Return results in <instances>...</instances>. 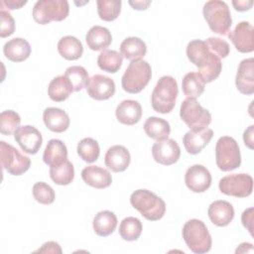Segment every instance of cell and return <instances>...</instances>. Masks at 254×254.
I'll return each instance as SVG.
<instances>
[{"mask_svg": "<svg viewBox=\"0 0 254 254\" xmlns=\"http://www.w3.org/2000/svg\"><path fill=\"white\" fill-rule=\"evenodd\" d=\"M232 5L236 11L244 12L252 8L253 1L252 0H233Z\"/></svg>", "mask_w": 254, "mask_h": 254, "instance_id": "cell-45", "label": "cell"}, {"mask_svg": "<svg viewBox=\"0 0 254 254\" xmlns=\"http://www.w3.org/2000/svg\"><path fill=\"white\" fill-rule=\"evenodd\" d=\"M187 57L198 68V74L204 82L216 79L222 69L219 59L202 40H192L187 46Z\"/></svg>", "mask_w": 254, "mask_h": 254, "instance_id": "cell-1", "label": "cell"}, {"mask_svg": "<svg viewBox=\"0 0 254 254\" xmlns=\"http://www.w3.org/2000/svg\"><path fill=\"white\" fill-rule=\"evenodd\" d=\"M128 3L135 10H146L149 7V5L151 4V1L136 0V1H129Z\"/></svg>", "mask_w": 254, "mask_h": 254, "instance_id": "cell-48", "label": "cell"}, {"mask_svg": "<svg viewBox=\"0 0 254 254\" xmlns=\"http://www.w3.org/2000/svg\"><path fill=\"white\" fill-rule=\"evenodd\" d=\"M117 120L124 125H134L138 123L142 117L141 104L133 99L121 101L115 110Z\"/></svg>", "mask_w": 254, "mask_h": 254, "instance_id": "cell-22", "label": "cell"}, {"mask_svg": "<svg viewBox=\"0 0 254 254\" xmlns=\"http://www.w3.org/2000/svg\"><path fill=\"white\" fill-rule=\"evenodd\" d=\"M0 20H1V28H0V37L6 38L11 36L15 31V21L12 15L4 10H0Z\"/></svg>", "mask_w": 254, "mask_h": 254, "instance_id": "cell-42", "label": "cell"}, {"mask_svg": "<svg viewBox=\"0 0 254 254\" xmlns=\"http://www.w3.org/2000/svg\"><path fill=\"white\" fill-rule=\"evenodd\" d=\"M131 161L128 149L122 145H114L110 147L104 157L106 167L114 173L124 172Z\"/></svg>", "mask_w": 254, "mask_h": 254, "instance_id": "cell-18", "label": "cell"}, {"mask_svg": "<svg viewBox=\"0 0 254 254\" xmlns=\"http://www.w3.org/2000/svg\"><path fill=\"white\" fill-rule=\"evenodd\" d=\"M85 89L91 98L95 100H106L114 95L115 82L109 76L94 74L89 78Z\"/></svg>", "mask_w": 254, "mask_h": 254, "instance_id": "cell-15", "label": "cell"}, {"mask_svg": "<svg viewBox=\"0 0 254 254\" xmlns=\"http://www.w3.org/2000/svg\"><path fill=\"white\" fill-rule=\"evenodd\" d=\"M252 253L253 252V245L249 242H243L238 245L235 250V253Z\"/></svg>", "mask_w": 254, "mask_h": 254, "instance_id": "cell-49", "label": "cell"}, {"mask_svg": "<svg viewBox=\"0 0 254 254\" xmlns=\"http://www.w3.org/2000/svg\"><path fill=\"white\" fill-rule=\"evenodd\" d=\"M59 54L67 61L78 60L83 53L81 42L73 36H64L58 43Z\"/></svg>", "mask_w": 254, "mask_h": 254, "instance_id": "cell-31", "label": "cell"}, {"mask_svg": "<svg viewBox=\"0 0 254 254\" xmlns=\"http://www.w3.org/2000/svg\"><path fill=\"white\" fill-rule=\"evenodd\" d=\"M152 156L157 163L164 166H170L179 161L181 149L174 139L167 138L156 141L153 144Z\"/></svg>", "mask_w": 254, "mask_h": 254, "instance_id": "cell-13", "label": "cell"}, {"mask_svg": "<svg viewBox=\"0 0 254 254\" xmlns=\"http://www.w3.org/2000/svg\"><path fill=\"white\" fill-rule=\"evenodd\" d=\"M143 127L146 135L156 141L167 139L171 133V126L169 122L156 116L147 118Z\"/></svg>", "mask_w": 254, "mask_h": 254, "instance_id": "cell-30", "label": "cell"}, {"mask_svg": "<svg viewBox=\"0 0 254 254\" xmlns=\"http://www.w3.org/2000/svg\"><path fill=\"white\" fill-rule=\"evenodd\" d=\"M64 75L71 82L74 91H80L81 89H83L89 80L87 70L80 65L68 66L65 69Z\"/></svg>", "mask_w": 254, "mask_h": 254, "instance_id": "cell-38", "label": "cell"}, {"mask_svg": "<svg viewBox=\"0 0 254 254\" xmlns=\"http://www.w3.org/2000/svg\"><path fill=\"white\" fill-rule=\"evenodd\" d=\"M121 55L129 61L142 60L147 53V46L143 40L138 37H128L120 44Z\"/></svg>", "mask_w": 254, "mask_h": 254, "instance_id": "cell-29", "label": "cell"}, {"mask_svg": "<svg viewBox=\"0 0 254 254\" xmlns=\"http://www.w3.org/2000/svg\"><path fill=\"white\" fill-rule=\"evenodd\" d=\"M122 62L123 56L119 52L108 49L101 51L97 58V64L99 68L109 73L117 72L122 65Z\"/></svg>", "mask_w": 254, "mask_h": 254, "instance_id": "cell-33", "label": "cell"}, {"mask_svg": "<svg viewBox=\"0 0 254 254\" xmlns=\"http://www.w3.org/2000/svg\"><path fill=\"white\" fill-rule=\"evenodd\" d=\"M215 163L223 172L232 171L241 165V154L235 139L229 136L220 137L215 145Z\"/></svg>", "mask_w": 254, "mask_h": 254, "instance_id": "cell-7", "label": "cell"}, {"mask_svg": "<svg viewBox=\"0 0 254 254\" xmlns=\"http://www.w3.org/2000/svg\"><path fill=\"white\" fill-rule=\"evenodd\" d=\"M68 13L69 5L66 0H39L33 8V18L41 25L63 21Z\"/></svg>", "mask_w": 254, "mask_h": 254, "instance_id": "cell-8", "label": "cell"}, {"mask_svg": "<svg viewBox=\"0 0 254 254\" xmlns=\"http://www.w3.org/2000/svg\"><path fill=\"white\" fill-rule=\"evenodd\" d=\"M204 42L219 59H224L229 55L230 48L226 41L217 37H209Z\"/></svg>", "mask_w": 254, "mask_h": 254, "instance_id": "cell-41", "label": "cell"}, {"mask_svg": "<svg viewBox=\"0 0 254 254\" xmlns=\"http://www.w3.org/2000/svg\"><path fill=\"white\" fill-rule=\"evenodd\" d=\"M142 229V222L137 217L128 216L120 222L118 231L123 240L135 241L140 237Z\"/></svg>", "mask_w": 254, "mask_h": 254, "instance_id": "cell-35", "label": "cell"}, {"mask_svg": "<svg viewBox=\"0 0 254 254\" xmlns=\"http://www.w3.org/2000/svg\"><path fill=\"white\" fill-rule=\"evenodd\" d=\"M180 117L192 131H199L207 128L211 122V114L203 108L196 99L187 98L180 107Z\"/></svg>", "mask_w": 254, "mask_h": 254, "instance_id": "cell-9", "label": "cell"}, {"mask_svg": "<svg viewBox=\"0 0 254 254\" xmlns=\"http://www.w3.org/2000/svg\"><path fill=\"white\" fill-rule=\"evenodd\" d=\"M50 177L52 181L57 185H69L74 178V168L72 163L66 160L60 166L50 167Z\"/></svg>", "mask_w": 254, "mask_h": 254, "instance_id": "cell-34", "label": "cell"}, {"mask_svg": "<svg viewBox=\"0 0 254 254\" xmlns=\"http://www.w3.org/2000/svg\"><path fill=\"white\" fill-rule=\"evenodd\" d=\"M228 38L238 52L246 54L254 51V28L249 22L238 23L228 34Z\"/></svg>", "mask_w": 254, "mask_h": 254, "instance_id": "cell-14", "label": "cell"}, {"mask_svg": "<svg viewBox=\"0 0 254 254\" xmlns=\"http://www.w3.org/2000/svg\"><path fill=\"white\" fill-rule=\"evenodd\" d=\"M93 230L96 235L106 237L112 234L117 226V217L110 210H102L95 214L92 221Z\"/></svg>", "mask_w": 254, "mask_h": 254, "instance_id": "cell-28", "label": "cell"}, {"mask_svg": "<svg viewBox=\"0 0 254 254\" xmlns=\"http://www.w3.org/2000/svg\"><path fill=\"white\" fill-rule=\"evenodd\" d=\"M33 196L41 204H51L55 201L56 193L53 188L44 182H38L33 186Z\"/></svg>", "mask_w": 254, "mask_h": 254, "instance_id": "cell-40", "label": "cell"}, {"mask_svg": "<svg viewBox=\"0 0 254 254\" xmlns=\"http://www.w3.org/2000/svg\"><path fill=\"white\" fill-rule=\"evenodd\" d=\"M26 0H2L1 1V8H4V6L10 10L19 9L22 6L26 5Z\"/></svg>", "mask_w": 254, "mask_h": 254, "instance_id": "cell-46", "label": "cell"}, {"mask_svg": "<svg viewBox=\"0 0 254 254\" xmlns=\"http://www.w3.org/2000/svg\"><path fill=\"white\" fill-rule=\"evenodd\" d=\"M219 190L234 197H247L253 190V179L248 174H231L223 177L218 183Z\"/></svg>", "mask_w": 254, "mask_h": 254, "instance_id": "cell-11", "label": "cell"}, {"mask_svg": "<svg viewBox=\"0 0 254 254\" xmlns=\"http://www.w3.org/2000/svg\"><path fill=\"white\" fill-rule=\"evenodd\" d=\"M67 160V149L65 144L59 139H51L44 151L43 161L50 167L62 165Z\"/></svg>", "mask_w": 254, "mask_h": 254, "instance_id": "cell-25", "label": "cell"}, {"mask_svg": "<svg viewBox=\"0 0 254 254\" xmlns=\"http://www.w3.org/2000/svg\"><path fill=\"white\" fill-rule=\"evenodd\" d=\"M183 238L190 250L196 254H203L211 248V236L203 221L192 218L183 226Z\"/></svg>", "mask_w": 254, "mask_h": 254, "instance_id": "cell-4", "label": "cell"}, {"mask_svg": "<svg viewBox=\"0 0 254 254\" xmlns=\"http://www.w3.org/2000/svg\"><path fill=\"white\" fill-rule=\"evenodd\" d=\"M121 4L120 0H98L96 5L99 18L106 22L114 21L121 12Z\"/></svg>", "mask_w": 254, "mask_h": 254, "instance_id": "cell-37", "label": "cell"}, {"mask_svg": "<svg viewBox=\"0 0 254 254\" xmlns=\"http://www.w3.org/2000/svg\"><path fill=\"white\" fill-rule=\"evenodd\" d=\"M152 77V68L148 62L136 60L130 62L121 78L122 88L128 93H139L149 83Z\"/></svg>", "mask_w": 254, "mask_h": 254, "instance_id": "cell-6", "label": "cell"}, {"mask_svg": "<svg viewBox=\"0 0 254 254\" xmlns=\"http://www.w3.org/2000/svg\"><path fill=\"white\" fill-rule=\"evenodd\" d=\"M36 252L40 253H62V248L58 242L48 241L41 248H39Z\"/></svg>", "mask_w": 254, "mask_h": 254, "instance_id": "cell-44", "label": "cell"}, {"mask_svg": "<svg viewBox=\"0 0 254 254\" xmlns=\"http://www.w3.org/2000/svg\"><path fill=\"white\" fill-rule=\"evenodd\" d=\"M185 183L193 192H204L211 185V175L202 165L190 166L185 175Z\"/></svg>", "mask_w": 254, "mask_h": 254, "instance_id": "cell-16", "label": "cell"}, {"mask_svg": "<svg viewBox=\"0 0 254 254\" xmlns=\"http://www.w3.org/2000/svg\"><path fill=\"white\" fill-rule=\"evenodd\" d=\"M131 205L147 220H160L166 212V202L149 190H137L130 195Z\"/></svg>", "mask_w": 254, "mask_h": 254, "instance_id": "cell-2", "label": "cell"}, {"mask_svg": "<svg viewBox=\"0 0 254 254\" xmlns=\"http://www.w3.org/2000/svg\"><path fill=\"white\" fill-rule=\"evenodd\" d=\"M204 87V80L197 72L194 71L188 72L182 80L183 92L188 98L196 99L203 93Z\"/></svg>", "mask_w": 254, "mask_h": 254, "instance_id": "cell-32", "label": "cell"}, {"mask_svg": "<svg viewBox=\"0 0 254 254\" xmlns=\"http://www.w3.org/2000/svg\"><path fill=\"white\" fill-rule=\"evenodd\" d=\"M253 134H254V126L250 125L243 133V141L244 144L251 150H253Z\"/></svg>", "mask_w": 254, "mask_h": 254, "instance_id": "cell-47", "label": "cell"}, {"mask_svg": "<svg viewBox=\"0 0 254 254\" xmlns=\"http://www.w3.org/2000/svg\"><path fill=\"white\" fill-rule=\"evenodd\" d=\"M213 136V131L205 128L199 131H188L183 137V144L186 151L190 155H196L210 142Z\"/></svg>", "mask_w": 254, "mask_h": 254, "instance_id": "cell-19", "label": "cell"}, {"mask_svg": "<svg viewBox=\"0 0 254 254\" xmlns=\"http://www.w3.org/2000/svg\"><path fill=\"white\" fill-rule=\"evenodd\" d=\"M235 85L237 90L245 95L254 93V60L253 58L242 60L238 65Z\"/></svg>", "mask_w": 254, "mask_h": 254, "instance_id": "cell-17", "label": "cell"}, {"mask_svg": "<svg viewBox=\"0 0 254 254\" xmlns=\"http://www.w3.org/2000/svg\"><path fill=\"white\" fill-rule=\"evenodd\" d=\"M14 139L21 149L30 155L37 154L43 142L41 132L32 125L19 126L14 132Z\"/></svg>", "mask_w": 254, "mask_h": 254, "instance_id": "cell-12", "label": "cell"}, {"mask_svg": "<svg viewBox=\"0 0 254 254\" xmlns=\"http://www.w3.org/2000/svg\"><path fill=\"white\" fill-rule=\"evenodd\" d=\"M4 56L11 62L21 63L26 61L31 55V46L23 38H14L4 44Z\"/></svg>", "mask_w": 254, "mask_h": 254, "instance_id": "cell-24", "label": "cell"}, {"mask_svg": "<svg viewBox=\"0 0 254 254\" xmlns=\"http://www.w3.org/2000/svg\"><path fill=\"white\" fill-rule=\"evenodd\" d=\"M43 120L46 127L56 133H62L69 127L68 114L58 107H48L44 110Z\"/></svg>", "mask_w": 254, "mask_h": 254, "instance_id": "cell-23", "label": "cell"}, {"mask_svg": "<svg viewBox=\"0 0 254 254\" xmlns=\"http://www.w3.org/2000/svg\"><path fill=\"white\" fill-rule=\"evenodd\" d=\"M207 214L214 225L223 227L228 225L234 218V208L226 200H214L209 204Z\"/></svg>", "mask_w": 254, "mask_h": 254, "instance_id": "cell-20", "label": "cell"}, {"mask_svg": "<svg viewBox=\"0 0 254 254\" xmlns=\"http://www.w3.org/2000/svg\"><path fill=\"white\" fill-rule=\"evenodd\" d=\"M203 18L209 29L221 36L226 35L232 25V18L228 5L224 1L210 0L202 8Z\"/></svg>", "mask_w": 254, "mask_h": 254, "instance_id": "cell-5", "label": "cell"}, {"mask_svg": "<svg viewBox=\"0 0 254 254\" xmlns=\"http://www.w3.org/2000/svg\"><path fill=\"white\" fill-rule=\"evenodd\" d=\"M73 91L71 82L64 74L54 77L48 87L49 97L56 102L64 101Z\"/></svg>", "mask_w": 254, "mask_h": 254, "instance_id": "cell-27", "label": "cell"}, {"mask_svg": "<svg viewBox=\"0 0 254 254\" xmlns=\"http://www.w3.org/2000/svg\"><path fill=\"white\" fill-rule=\"evenodd\" d=\"M77 155L86 163L95 162L100 154L99 144L93 138H83L80 140L76 147Z\"/></svg>", "mask_w": 254, "mask_h": 254, "instance_id": "cell-36", "label": "cell"}, {"mask_svg": "<svg viewBox=\"0 0 254 254\" xmlns=\"http://www.w3.org/2000/svg\"><path fill=\"white\" fill-rule=\"evenodd\" d=\"M81 178L86 185L98 190L108 188L112 183V176L108 170L93 165L81 171Z\"/></svg>", "mask_w": 254, "mask_h": 254, "instance_id": "cell-21", "label": "cell"}, {"mask_svg": "<svg viewBox=\"0 0 254 254\" xmlns=\"http://www.w3.org/2000/svg\"><path fill=\"white\" fill-rule=\"evenodd\" d=\"M87 47L92 51L105 50L112 42L110 31L102 26H92L85 36Z\"/></svg>", "mask_w": 254, "mask_h": 254, "instance_id": "cell-26", "label": "cell"}, {"mask_svg": "<svg viewBox=\"0 0 254 254\" xmlns=\"http://www.w3.org/2000/svg\"><path fill=\"white\" fill-rule=\"evenodd\" d=\"M253 207H249L245 209L241 215V221L243 226L249 231L251 235H253Z\"/></svg>", "mask_w": 254, "mask_h": 254, "instance_id": "cell-43", "label": "cell"}, {"mask_svg": "<svg viewBox=\"0 0 254 254\" xmlns=\"http://www.w3.org/2000/svg\"><path fill=\"white\" fill-rule=\"evenodd\" d=\"M21 117L13 110H5L0 114V132L3 135L9 136L14 134L20 126Z\"/></svg>", "mask_w": 254, "mask_h": 254, "instance_id": "cell-39", "label": "cell"}, {"mask_svg": "<svg viewBox=\"0 0 254 254\" xmlns=\"http://www.w3.org/2000/svg\"><path fill=\"white\" fill-rule=\"evenodd\" d=\"M0 162L2 169L13 176L23 175L31 166L29 157L22 155L15 147L4 141L0 142Z\"/></svg>", "mask_w": 254, "mask_h": 254, "instance_id": "cell-10", "label": "cell"}, {"mask_svg": "<svg viewBox=\"0 0 254 254\" xmlns=\"http://www.w3.org/2000/svg\"><path fill=\"white\" fill-rule=\"evenodd\" d=\"M178 93L177 80L171 75L162 76L157 81L151 95L153 109L162 114L170 113L176 105Z\"/></svg>", "mask_w": 254, "mask_h": 254, "instance_id": "cell-3", "label": "cell"}]
</instances>
